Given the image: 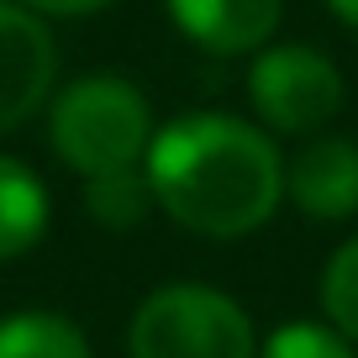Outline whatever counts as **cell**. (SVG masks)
<instances>
[{"mask_svg": "<svg viewBox=\"0 0 358 358\" xmlns=\"http://www.w3.org/2000/svg\"><path fill=\"white\" fill-rule=\"evenodd\" d=\"M143 174L153 201L185 232L243 237L274 216L285 164L258 127L237 116H179L148 143Z\"/></svg>", "mask_w": 358, "mask_h": 358, "instance_id": "6da1fadb", "label": "cell"}, {"mask_svg": "<svg viewBox=\"0 0 358 358\" xmlns=\"http://www.w3.org/2000/svg\"><path fill=\"white\" fill-rule=\"evenodd\" d=\"M148 143H153V116L143 90L116 74L79 79L53 106V148L85 179L137 169V158H148Z\"/></svg>", "mask_w": 358, "mask_h": 358, "instance_id": "7a4b0ae2", "label": "cell"}, {"mask_svg": "<svg viewBox=\"0 0 358 358\" xmlns=\"http://www.w3.org/2000/svg\"><path fill=\"white\" fill-rule=\"evenodd\" d=\"M132 358H253V322L211 285H164L132 316Z\"/></svg>", "mask_w": 358, "mask_h": 358, "instance_id": "3957f363", "label": "cell"}, {"mask_svg": "<svg viewBox=\"0 0 358 358\" xmlns=\"http://www.w3.org/2000/svg\"><path fill=\"white\" fill-rule=\"evenodd\" d=\"M248 95H253V111L274 132L306 137L337 116V106H343V74L316 48L290 43V48H268V53L253 58Z\"/></svg>", "mask_w": 358, "mask_h": 358, "instance_id": "277c9868", "label": "cell"}, {"mask_svg": "<svg viewBox=\"0 0 358 358\" xmlns=\"http://www.w3.org/2000/svg\"><path fill=\"white\" fill-rule=\"evenodd\" d=\"M58 53L48 27L22 0H0V132L22 127L53 90Z\"/></svg>", "mask_w": 358, "mask_h": 358, "instance_id": "5b68a950", "label": "cell"}, {"mask_svg": "<svg viewBox=\"0 0 358 358\" xmlns=\"http://www.w3.org/2000/svg\"><path fill=\"white\" fill-rule=\"evenodd\" d=\"M285 190L316 222H343L358 211V148L343 137H316L285 169Z\"/></svg>", "mask_w": 358, "mask_h": 358, "instance_id": "8992f818", "label": "cell"}, {"mask_svg": "<svg viewBox=\"0 0 358 358\" xmlns=\"http://www.w3.org/2000/svg\"><path fill=\"white\" fill-rule=\"evenodd\" d=\"M280 6L285 0H169V16L211 53H248L280 27Z\"/></svg>", "mask_w": 358, "mask_h": 358, "instance_id": "52a82bcc", "label": "cell"}, {"mask_svg": "<svg viewBox=\"0 0 358 358\" xmlns=\"http://www.w3.org/2000/svg\"><path fill=\"white\" fill-rule=\"evenodd\" d=\"M48 227V190L16 158H0V258H16Z\"/></svg>", "mask_w": 358, "mask_h": 358, "instance_id": "ba28073f", "label": "cell"}, {"mask_svg": "<svg viewBox=\"0 0 358 358\" xmlns=\"http://www.w3.org/2000/svg\"><path fill=\"white\" fill-rule=\"evenodd\" d=\"M0 358H90L85 332L53 311H27L0 322Z\"/></svg>", "mask_w": 358, "mask_h": 358, "instance_id": "9c48e42d", "label": "cell"}, {"mask_svg": "<svg viewBox=\"0 0 358 358\" xmlns=\"http://www.w3.org/2000/svg\"><path fill=\"white\" fill-rule=\"evenodd\" d=\"M85 206L101 227H137L153 206V185L143 169H116V174L85 179Z\"/></svg>", "mask_w": 358, "mask_h": 358, "instance_id": "30bf717a", "label": "cell"}, {"mask_svg": "<svg viewBox=\"0 0 358 358\" xmlns=\"http://www.w3.org/2000/svg\"><path fill=\"white\" fill-rule=\"evenodd\" d=\"M322 306L327 316H332V327L348 337V343H358V237L353 243L337 248V258L327 264L322 274Z\"/></svg>", "mask_w": 358, "mask_h": 358, "instance_id": "8fae6325", "label": "cell"}, {"mask_svg": "<svg viewBox=\"0 0 358 358\" xmlns=\"http://www.w3.org/2000/svg\"><path fill=\"white\" fill-rule=\"evenodd\" d=\"M264 358H358V353L348 348L343 332H327L316 322H295V327H280L268 337Z\"/></svg>", "mask_w": 358, "mask_h": 358, "instance_id": "7c38bea8", "label": "cell"}, {"mask_svg": "<svg viewBox=\"0 0 358 358\" xmlns=\"http://www.w3.org/2000/svg\"><path fill=\"white\" fill-rule=\"evenodd\" d=\"M27 11H53V16H85V11H101L111 0H22Z\"/></svg>", "mask_w": 358, "mask_h": 358, "instance_id": "4fadbf2b", "label": "cell"}, {"mask_svg": "<svg viewBox=\"0 0 358 358\" xmlns=\"http://www.w3.org/2000/svg\"><path fill=\"white\" fill-rule=\"evenodd\" d=\"M327 6H332V11L343 16L348 27H358V0H327Z\"/></svg>", "mask_w": 358, "mask_h": 358, "instance_id": "5bb4252c", "label": "cell"}]
</instances>
